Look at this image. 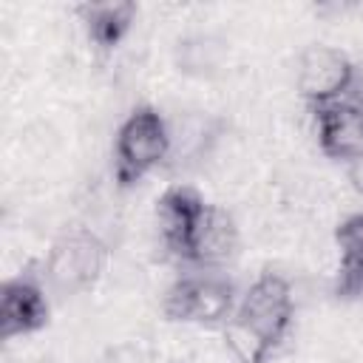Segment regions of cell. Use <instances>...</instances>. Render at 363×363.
<instances>
[{
  "mask_svg": "<svg viewBox=\"0 0 363 363\" xmlns=\"http://www.w3.org/2000/svg\"><path fill=\"white\" fill-rule=\"evenodd\" d=\"M295 320V295L281 272H261L221 326L227 352L238 363H267Z\"/></svg>",
  "mask_w": 363,
  "mask_h": 363,
  "instance_id": "obj_1",
  "label": "cell"
},
{
  "mask_svg": "<svg viewBox=\"0 0 363 363\" xmlns=\"http://www.w3.org/2000/svg\"><path fill=\"white\" fill-rule=\"evenodd\" d=\"M111 250L88 227H71L60 233L40 267L45 286L57 295H82L99 284L108 269Z\"/></svg>",
  "mask_w": 363,
  "mask_h": 363,
  "instance_id": "obj_3",
  "label": "cell"
},
{
  "mask_svg": "<svg viewBox=\"0 0 363 363\" xmlns=\"http://www.w3.org/2000/svg\"><path fill=\"white\" fill-rule=\"evenodd\" d=\"M318 147L326 159L340 164L363 162V102L346 99L312 111Z\"/></svg>",
  "mask_w": 363,
  "mask_h": 363,
  "instance_id": "obj_7",
  "label": "cell"
},
{
  "mask_svg": "<svg viewBox=\"0 0 363 363\" xmlns=\"http://www.w3.org/2000/svg\"><path fill=\"white\" fill-rule=\"evenodd\" d=\"M295 91L309 111L332 102H363V65L335 45H309L298 57Z\"/></svg>",
  "mask_w": 363,
  "mask_h": 363,
  "instance_id": "obj_5",
  "label": "cell"
},
{
  "mask_svg": "<svg viewBox=\"0 0 363 363\" xmlns=\"http://www.w3.org/2000/svg\"><path fill=\"white\" fill-rule=\"evenodd\" d=\"M235 252H238L235 218L224 207L207 201V207H204V213L196 224V233H193L184 264H190L196 269L221 272V267L230 264L235 258Z\"/></svg>",
  "mask_w": 363,
  "mask_h": 363,
  "instance_id": "obj_9",
  "label": "cell"
},
{
  "mask_svg": "<svg viewBox=\"0 0 363 363\" xmlns=\"http://www.w3.org/2000/svg\"><path fill=\"white\" fill-rule=\"evenodd\" d=\"M45 278L37 267L20 269L0 289V337L14 340L40 332L51 318V303L45 295Z\"/></svg>",
  "mask_w": 363,
  "mask_h": 363,
  "instance_id": "obj_6",
  "label": "cell"
},
{
  "mask_svg": "<svg viewBox=\"0 0 363 363\" xmlns=\"http://www.w3.org/2000/svg\"><path fill=\"white\" fill-rule=\"evenodd\" d=\"M204 207H207V201L190 184H170L162 190V196L156 199L153 216H156V230H159L162 247L170 258L184 264Z\"/></svg>",
  "mask_w": 363,
  "mask_h": 363,
  "instance_id": "obj_8",
  "label": "cell"
},
{
  "mask_svg": "<svg viewBox=\"0 0 363 363\" xmlns=\"http://www.w3.org/2000/svg\"><path fill=\"white\" fill-rule=\"evenodd\" d=\"M337 247V298H360L363 295V210L346 216L335 227Z\"/></svg>",
  "mask_w": 363,
  "mask_h": 363,
  "instance_id": "obj_10",
  "label": "cell"
},
{
  "mask_svg": "<svg viewBox=\"0 0 363 363\" xmlns=\"http://www.w3.org/2000/svg\"><path fill=\"white\" fill-rule=\"evenodd\" d=\"M79 17H82L88 40L99 51H111L128 37V31H130V26L136 20V3H130V0L82 3L79 6Z\"/></svg>",
  "mask_w": 363,
  "mask_h": 363,
  "instance_id": "obj_11",
  "label": "cell"
},
{
  "mask_svg": "<svg viewBox=\"0 0 363 363\" xmlns=\"http://www.w3.org/2000/svg\"><path fill=\"white\" fill-rule=\"evenodd\" d=\"M173 153V130L156 105H136L113 139V179L130 187L153 173Z\"/></svg>",
  "mask_w": 363,
  "mask_h": 363,
  "instance_id": "obj_2",
  "label": "cell"
},
{
  "mask_svg": "<svg viewBox=\"0 0 363 363\" xmlns=\"http://www.w3.org/2000/svg\"><path fill=\"white\" fill-rule=\"evenodd\" d=\"M235 306V284L227 275L210 269H193L187 275H179L162 298V315L170 323H190L207 329L224 326Z\"/></svg>",
  "mask_w": 363,
  "mask_h": 363,
  "instance_id": "obj_4",
  "label": "cell"
},
{
  "mask_svg": "<svg viewBox=\"0 0 363 363\" xmlns=\"http://www.w3.org/2000/svg\"><path fill=\"white\" fill-rule=\"evenodd\" d=\"M346 173H349V182H352V187L363 196V162H357V164H349L346 167Z\"/></svg>",
  "mask_w": 363,
  "mask_h": 363,
  "instance_id": "obj_12",
  "label": "cell"
}]
</instances>
